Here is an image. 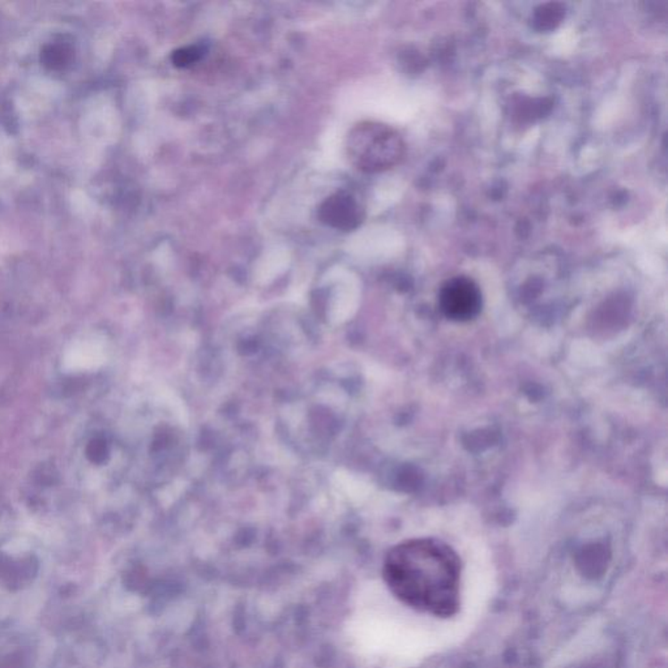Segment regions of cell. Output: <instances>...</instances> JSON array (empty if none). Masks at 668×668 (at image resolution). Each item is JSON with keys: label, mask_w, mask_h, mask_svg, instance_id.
I'll list each match as a JSON object with an SVG mask.
<instances>
[{"label": "cell", "mask_w": 668, "mask_h": 668, "mask_svg": "<svg viewBox=\"0 0 668 668\" xmlns=\"http://www.w3.org/2000/svg\"><path fill=\"white\" fill-rule=\"evenodd\" d=\"M460 556L436 538H415L395 546L383 565L385 584L407 607L435 618H451L461 602Z\"/></svg>", "instance_id": "cell-1"}, {"label": "cell", "mask_w": 668, "mask_h": 668, "mask_svg": "<svg viewBox=\"0 0 668 668\" xmlns=\"http://www.w3.org/2000/svg\"><path fill=\"white\" fill-rule=\"evenodd\" d=\"M347 151L354 166L362 171L379 172L397 165L404 154V143L390 127L364 121L347 135Z\"/></svg>", "instance_id": "cell-2"}, {"label": "cell", "mask_w": 668, "mask_h": 668, "mask_svg": "<svg viewBox=\"0 0 668 668\" xmlns=\"http://www.w3.org/2000/svg\"><path fill=\"white\" fill-rule=\"evenodd\" d=\"M482 291L469 277L448 280L438 293V307L447 319L455 322L474 320L482 311Z\"/></svg>", "instance_id": "cell-3"}, {"label": "cell", "mask_w": 668, "mask_h": 668, "mask_svg": "<svg viewBox=\"0 0 668 668\" xmlns=\"http://www.w3.org/2000/svg\"><path fill=\"white\" fill-rule=\"evenodd\" d=\"M319 218L337 230H353L362 221L361 206L351 195L338 192L320 205Z\"/></svg>", "instance_id": "cell-4"}, {"label": "cell", "mask_w": 668, "mask_h": 668, "mask_svg": "<svg viewBox=\"0 0 668 668\" xmlns=\"http://www.w3.org/2000/svg\"><path fill=\"white\" fill-rule=\"evenodd\" d=\"M72 55V49L67 44H51L44 53L45 64L51 68L63 67Z\"/></svg>", "instance_id": "cell-5"}, {"label": "cell", "mask_w": 668, "mask_h": 668, "mask_svg": "<svg viewBox=\"0 0 668 668\" xmlns=\"http://www.w3.org/2000/svg\"><path fill=\"white\" fill-rule=\"evenodd\" d=\"M201 54L199 47H184L172 54L171 61L177 67H188L199 61Z\"/></svg>", "instance_id": "cell-6"}]
</instances>
